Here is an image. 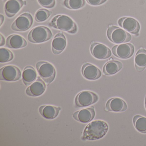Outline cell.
I'll use <instances>...</instances> for the list:
<instances>
[{
	"instance_id": "cell-20",
	"label": "cell",
	"mask_w": 146,
	"mask_h": 146,
	"mask_svg": "<svg viewBox=\"0 0 146 146\" xmlns=\"http://www.w3.org/2000/svg\"><path fill=\"white\" fill-rule=\"evenodd\" d=\"M37 78V73L34 67L31 66H26L23 71L22 79L26 86H30Z\"/></svg>"
},
{
	"instance_id": "cell-25",
	"label": "cell",
	"mask_w": 146,
	"mask_h": 146,
	"mask_svg": "<svg viewBox=\"0 0 146 146\" xmlns=\"http://www.w3.org/2000/svg\"><path fill=\"white\" fill-rule=\"evenodd\" d=\"M52 12L47 9H40L35 15V19L38 23H42L47 20L52 15Z\"/></svg>"
},
{
	"instance_id": "cell-8",
	"label": "cell",
	"mask_w": 146,
	"mask_h": 146,
	"mask_svg": "<svg viewBox=\"0 0 146 146\" xmlns=\"http://www.w3.org/2000/svg\"><path fill=\"white\" fill-rule=\"evenodd\" d=\"M22 73L18 67L13 65H7L0 70V80L15 82L21 79Z\"/></svg>"
},
{
	"instance_id": "cell-1",
	"label": "cell",
	"mask_w": 146,
	"mask_h": 146,
	"mask_svg": "<svg viewBox=\"0 0 146 146\" xmlns=\"http://www.w3.org/2000/svg\"><path fill=\"white\" fill-rule=\"evenodd\" d=\"M108 125L102 120H95L90 123L84 129L83 140H98L102 138L107 132Z\"/></svg>"
},
{
	"instance_id": "cell-10",
	"label": "cell",
	"mask_w": 146,
	"mask_h": 146,
	"mask_svg": "<svg viewBox=\"0 0 146 146\" xmlns=\"http://www.w3.org/2000/svg\"><path fill=\"white\" fill-rule=\"evenodd\" d=\"M118 24L127 32L138 36L140 30V25L137 20L131 17H125L119 19Z\"/></svg>"
},
{
	"instance_id": "cell-30",
	"label": "cell",
	"mask_w": 146,
	"mask_h": 146,
	"mask_svg": "<svg viewBox=\"0 0 146 146\" xmlns=\"http://www.w3.org/2000/svg\"><path fill=\"white\" fill-rule=\"evenodd\" d=\"M4 20H5V17L2 14H1L0 15V25H1V27L3 24Z\"/></svg>"
},
{
	"instance_id": "cell-2",
	"label": "cell",
	"mask_w": 146,
	"mask_h": 146,
	"mask_svg": "<svg viewBox=\"0 0 146 146\" xmlns=\"http://www.w3.org/2000/svg\"><path fill=\"white\" fill-rule=\"evenodd\" d=\"M48 25L56 29L66 31L70 34H75L78 31L76 24L68 16L58 15L54 17Z\"/></svg>"
},
{
	"instance_id": "cell-15",
	"label": "cell",
	"mask_w": 146,
	"mask_h": 146,
	"mask_svg": "<svg viewBox=\"0 0 146 146\" xmlns=\"http://www.w3.org/2000/svg\"><path fill=\"white\" fill-rule=\"evenodd\" d=\"M26 4L23 0H8L5 4V13L8 17H13Z\"/></svg>"
},
{
	"instance_id": "cell-6",
	"label": "cell",
	"mask_w": 146,
	"mask_h": 146,
	"mask_svg": "<svg viewBox=\"0 0 146 146\" xmlns=\"http://www.w3.org/2000/svg\"><path fill=\"white\" fill-rule=\"evenodd\" d=\"M98 100L99 96L95 93L91 91H83L76 96L75 105L77 107H86L96 103Z\"/></svg>"
},
{
	"instance_id": "cell-26",
	"label": "cell",
	"mask_w": 146,
	"mask_h": 146,
	"mask_svg": "<svg viewBox=\"0 0 146 146\" xmlns=\"http://www.w3.org/2000/svg\"><path fill=\"white\" fill-rule=\"evenodd\" d=\"M14 55L12 52L5 48H0V62L5 63L13 60Z\"/></svg>"
},
{
	"instance_id": "cell-14",
	"label": "cell",
	"mask_w": 146,
	"mask_h": 146,
	"mask_svg": "<svg viewBox=\"0 0 146 146\" xmlns=\"http://www.w3.org/2000/svg\"><path fill=\"white\" fill-rule=\"evenodd\" d=\"M127 107V104L121 98L114 97L107 102L105 109L107 111L120 112L125 111Z\"/></svg>"
},
{
	"instance_id": "cell-28",
	"label": "cell",
	"mask_w": 146,
	"mask_h": 146,
	"mask_svg": "<svg viewBox=\"0 0 146 146\" xmlns=\"http://www.w3.org/2000/svg\"><path fill=\"white\" fill-rule=\"evenodd\" d=\"M107 0H86L88 4L92 6H99L105 3Z\"/></svg>"
},
{
	"instance_id": "cell-5",
	"label": "cell",
	"mask_w": 146,
	"mask_h": 146,
	"mask_svg": "<svg viewBox=\"0 0 146 146\" xmlns=\"http://www.w3.org/2000/svg\"><path fill=\"white\" fill-rule=\"evenodd\" d=\"M107 35L108 39L115 44L129 42L132 39L130 34L117 26L109 27L107 30Z\"/></svg>"
},
{
	"instance_id": "cell-7",
	"label": "cell",
	"mask_w": 146,
	"mask_h": 146,
	"mask_svg": "<svg viewBox=\"0 0 146 146\" xmlns=\"http://www.w3.org/2000/svg\"><path fill=\"white\" fill-rule=\"evenodd\" d=\"M33 23V18L29 13H23L19 16L11 25L12 29L14 31L24 32L29 30Z\"/></svg>"
},
{
	"instance_id": "cell-13",
	"label": "cell",
	"mask_w": 146,
	"mask_h": 146,
	"mask_svg": "<svg viewBox=\"0 0 146 146\" xmlns=\"http://www.w3.org/2000/svg\"><path fill=\"white\" fill-rule=\"evenodd\" d=\"M95 116V111L93 106L79 110L72 114L74 119L83 123H89L94 119Z\"/></svg>"
},
{
	"instance_id": "cell-29",
	"label": "cell",
	"mask_w": 146,
	"mask_h": 146,
	"mask_svg": "<svg viewBox=\"0 0 146 146\" xmlns=\"http://www.w3.org/2000/svg\"><path fill=\"white\" fill-rule=\"evenodd\" d=\"M0 38H1V41H0V46H4L5 43V37L3 36L2 34L0 35Z\"/></svg>"
},
{
	"instance_id": "cell-11",
	"label": "cell",
	"mask_w": 146,
	"mask_h": 146,
	"mask_svg": "<svg viewBox=\"0 0 146 146\" xmlns=\"http://www.w3.org/2000/svg\"><path fill=\"white\" fill-rule=\"evenodd\" d=\"M90 51L93 57L97 59H106L111 56V52L108 47L98 42H92Z\"/></svg>"
},
{
	"instance_id": "cell-27",
	"label": "cell",
	"mask_w": 146,
	"mask_h": 146,
	"mask_svg": "<svg viewBox=\"0 0 146 146\" xmlns=\"http://www.w3.org/2000/svg\"><path fill=\"white\" fill-rule=\"evenodd\" d=\"M40 5L45 8H52L56 4L55 0H37Z\"/></svg>"
},
{
	"instance_id": "cell-4",
	"label": "cell",
	"mask_w": 146,
	"mask_h": 146,
	"mask_svg": "<svg viewBox=\"0 0 146 146\" xmlns=\"http://www.w3.org/2000/svg\"><path fill=\"white\" fill-rule=\"evenodd\" d=\"M36 66L38 74L47 85L52 82L56 77V70L52 64L46 61H39Z\"/></svg>"
},
{
	"instance_id": "cell-9",
	"label": "cell",
	"mask_w": 146,
	"mask_h": 146,
	"mask_svg": "<svg viewBox=\"0 0 146 146\" xmlns=\"http://www.w3.org/2000/svg\"><path fill=\"white\" fill-rule=\"evenodd\" d=\"M135 52L134 46L131 43L116 45L112 48V52L117 58L126 59L131 58Z\"/></svg>"
},
{
	"instance_id": "cell-3",
	"label": "cell",
	"mask_w": 146,
	"mask_h": 146,
	"mask_svg": "<svg viewBox=\"0 0 146 146\" xmlns=\"http://www.w3.org/2000/svg\"><path fill=\"white\" fill-rule=\"evenodd\" d=\"M52 33L48 28L38 26L31 30L28 34V40L33 43H41L51 40Z\"/></svg>"
},
{
	"instance_id": "cell-24",
	"label": "cell",
	"mask_w": 146,
	"mask_h": 146,
	"mask_svg": "<svg viewBox=\"0 0 146 146\" xmlns=\"http://www.w3.org/2000/svg\"><path fill=\"white\" fill-rule=\"evenodd\" d=\"M86 4L85 0H64L63 5L70 10H76L83 7Z\"/></svg>"
},
{
	"instance_id": "cell-22",
	"label": "cell",
	"mask_w": 146,
	"mask_h": 146,
	"mask_svg": "<svg viewBox=\"0 0 146 146\" xmlns=\"http://www.w3.org/2000/svg\"><path fill=\"white\" fill-rule=\"evenodd\" d=\"M135 65L138 72L144 70L146 68V50L144 48L139 49L135 56Z\"/></svg>"
},
{
	"instance_id": "cell-12",
	"label": "cell",
	"mask_w": 146,
	"mask_h": 146,
	"mask_svg": "<svg viewBox=\"0 0 146 146\" xmlns=\"http://www.w3.org/2000/svg\"><path fill=\"white\" fill-rule=\"evenodd\" d=\"M46 89L45 82L41 79V78L38 77L35 81L26 89L25 92L29 96L37 97L42 95Z\"/></svg>"
},
{
	"instance_id": "cell-19",
	"label": "cell",
	"mask_w": 146,
	"mask_h": 146,
	"mask_svg": "<svg viewBox=\"0 0 146 146\" xmlns=\"http://www.w3.org/2000/svg\"><path fill=\"white\" fill-rule=\"evenodd\" d=\"M61 110L60 107H57L52 106H42L39 108V112L43 117L48 119L55 118Z\"/></svg>"
},
{
	"instance_id": "cell-18",
	"label": "cell",
	"mask_w": 146,
	"mask_h": 146,
	"mask_svg": "<svg viewBox=\"0 0 146 146\" xmlns=\"http://www.w3.org/2000/svg\"><path fill=\"white\" fill-rule=\"evenodd\" d=\"M27 42L23 36L18 35L9 36L6 42V46L12 49H19L27 46Z\"/></svg>"
},
{
	"instance_id": "cell-17",
	"label": "cell",
	"mask_w": 146,
	"mask_h": 146,
	"mask_svg": "<svg viewBox=\"0 0 146 146\" xmlns=\"http://www.w3.org/2000/svg\"><path fill=\"white\" fill-rule=\"evenodd\" d=\"M66 46V40L62 32L57 34L53 39L52 49L53 53L58 55L64 51Z\"/></svg>"
},
{
	"instance_id": "cell-32",
	"label": "cell",
	"mask_w": 146,
	"mask_h": 146,
	"mask_svg": "<svg viewBox=\"0 0 146 146\" xmlns=\"http://www.w3.org/2000/svg\"><path fill=\"white\" fill-rule=\"evenodd\" d=\"M5 1H7V0H5Z\"/></svg>"
},
{
	"instance_id": "cell-16",
	"label": "cell",
	"mask_w": 146,
	"mask_h": 146,
	"mask_svg": "<svg viewBox=\"0 0 146 146\" xmlns=\"http://www.w3.org/2000/svg\"><path fill=\"white\" fill-rule=\"evenodd\" d=\"M82 73L84 78L91 81L97 80L102 76L101 72L99 68L89 63L84 64L82 66Z\"/></svg>"
},
{
	"instance_id": "cell-23",
	"label": "cell",
	"mask_w": 146,
	"mask_h": 146,
	"mask_svg": "<svg viewBox=\"0 0 146 146\" xmlns=\"http://www.w3.org/2000/svg\"><path fill=\"white\" fill-rule=\"evenodd\" d=\"M133 124L139 132L146 133V118L141 115H137L133 118Z\"/></svg>"
},
{
	"instance_id": "cell-31",
	"label": "cell",
	"mask_w": 146,
	"mask_h": 146,
	"mask_svg": "<svg viewBox=\"0 0 146 146\" xmlns=\"http://www.w3.org/2000/svg\"><path fill=\"white\" fill-rule=\"evenodd\" d=\"M144 105H145V108H146V96H145V102H144Z\"/></svg>"
},
{
	"instance_id": "cell-21",
	"label": "cell",
	"mask_w": 146,
	"mask_h": 146,
	"mask_svg": "<svg viewBox=\"0 0 146 146\" xmlns=\"http://www.w3.org/2000/svg\"><path fill=\"white\" fill-rule=\"evenodd\" d=\"M123 67V64L120 61L111 60L108 62L104 66L103 72L106 76H112L119 72Z\"/></svg>"
}]
</instances>
